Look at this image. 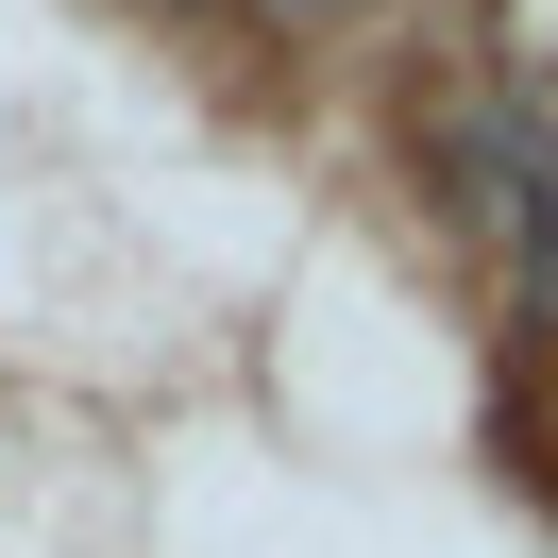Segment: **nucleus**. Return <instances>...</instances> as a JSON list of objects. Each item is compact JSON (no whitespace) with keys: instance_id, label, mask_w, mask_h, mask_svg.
Wrapping results in <instances>:
<instances>
[{"instance_id":"f257e3e1","label":"nucleus","mask_w":558,"mask_h":558,"mask_svg":"<svg viewBox=\"0 0 558 558\" xmlns=\"http://www.w3.org/2000/svg\"><path fill=\"white\" fill-rule=\"evenodd\" d=\"M457 186H474V220L524 254V305H558V153L474 102V119H457Z\"/></svg>"}]
</instances>
